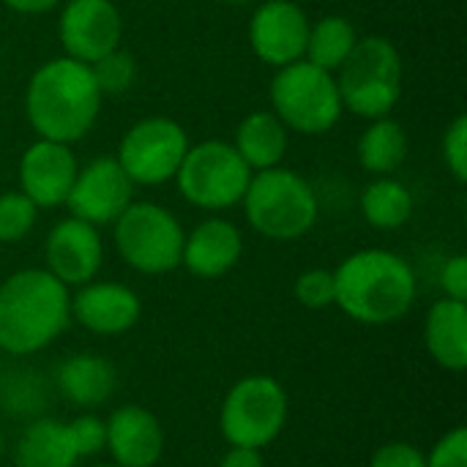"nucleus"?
I'll return each mask as SVG.
<instances>
[{"label": "nucleus", "instance_id": "f257e3e1", "mask_svg": "<svg viewBox=\"0 0 467 467\" xmlns=\"http://www.w3.org/2000/svg\"><path fill=\"white\" fill-rule=\"evenodd\" d=\"M101 90L88 63L74 57H49L27 79L25 118L36 137L74 145L85 140L101 112Z\"/></svg>", "mask_w": 467, "mask_h": 467}, {"label": "nucleus", "instance_id": "f03ea898", "mask_svg": "<svg viewBox=\"0 0 467 467\" xmlns=\"http://www.w3.org/2000/svg\"><path fill=\"white\" fill-rule=\"evenodd\" d=\"M339 306L361 326H391L402 320L419 296L413 265L391 249H358L334 268Z\"/></svg>", "mask_w": 467, "mask_h": 467}, {"label": "nucleus", "instance_id": "7ed1b4c3", "mask_svg": "<svg viewBox=\"0 0 467 467\" xmlns=\"http://www.w3.org/2000/svg\"><path fill=\"white\" fill-rule=\"evenodd\" d=\"M71 326V290L47 268H22L0 282V350L27 358Z\"/></svg>", "mask_w": 467, "mask_h": 467}, {"label": "nucleus", "instance_id": "20e7f679", "mask_svg": "<svg viewBox=\"0 0 467 467\" xmlns=\"http://www.w3.org/2000/svg\"><path fill=\"white\" fill-rule=\"evenodd\" d=\"M241 208L249 227L276 244H290L309 235L320 216L315 186L301 172L282 164L252 175Z\"/></svg>", "mask_w": 467, "mask_h": 467}, {"label": "nucleus", "instance_id": "39448f33", "mask_svg": "<svg viewBox=\"0 0 467 467\" xmlns=\"http://www.w3.org/2000/svg\"><path fill=\"white\" fill-rule=\"evenodd\" d=\"M334 77L345 112L364 120H375L391 115L400 104L405 66L391 38L364 36Z\"/></svg>", "mask_w": 467, "mask_h": 467}, {"label": "nucleus", "instance_id": "423d86ee", "mask_svg": "<svg viewBox=\"0 0 467 467\" xmlns=\"http://www.w3.org/2000/svg\"><path fill=\"white\" fill-rule=\"evenodd\" d=\"M268 99L271 112L287 126V131L304 137L328 134L345 115L337 77L306 57L276 68Z\"/></svg>", "mask_w": 467, "mask_h": 467}, {"label": "nucleus", "instance_id": "0eeeda50", "mask_svg": "<svg viewBox=\"0 0 467 467\" xmlns=\"http://www.w3.org/2000/svg\"><path fill=\"white\" fill-rule=\"evenodd\" d=\"M183 238L181 219L150 200H134L112 222V241L120 260L142 276H164L181 268Z\"/></svg>", "mask_w": 467, "mask_h": 467}, {"label": "nucleus", "instance_id": "6e6552de", "mask_svg": "<svg viewBox=\"0 0 467 467\" xmlns=\"http://www.w3.org/2000/svg\"><path fill=\"white\" fill-rule=\"evenodd\" d=\"M290 400L271 375H246L230 386L219 408V432L227 446L268 449L287 427Z\"/></svg>", "mask_w": 467, "mask_h": 467}, {"label": "nucleus", "instance_id": "1a4fd4ad", "mask_svg": "<svg viewBox=\"0 0 467 467\" xmlns=\"http://www.w3.org/2000/svg\"><path fill=\"white\" fill-rule=\"evenodd\" d=\"M252 175L254 172L238 156L233 142L205 140L189 145L175 172V186L189 205L208 213H222L241 205Z\"/></svg>", "mask_w": 467, "mask_h": 467}, {"label": "nucleus", "instance_id": "9d476101", "mask_svg": "<svg viewBox=\"0 0 467 467\" xmlns=\"http://www.w3.org/2000/svg\"><path fill=\"white\" fill-rule=\"evenodd\" d=\"M189 145V134L178 120L153 115L126 129L115 161L134 186H164L175 181Z\"/></svg>", "mask_w": 467, "mask_h": 467}, {"label": "nucleus", "instance_id": "9b49d317", "mask_svg": "<svg viewBox=\"0 0 467 467\" xmlns=\"http://www.w3.org/2000/svg\"><path fill=\"white\" fill-rule=\"evenodd\" d=\"M57 38L66 57L96 63L123 41V16L112 0H66L57 14Z\"/></svg>", "mask_w": 467, "mask_h": 467}, {"label": "nucleus", "instance_id": "f8f14e48", "mask_svg": "<svg viewBox=\"0 0 467 467\" xmlns=\"http://www.w3.org/2000/svg\"><path fill=\"white\" fill-rule=\"evenodd\" d=\"M134 189L137 186L120 170L115 156H99L79 167L66 197V208L74 219H82L101 230L134 202Z\"/></svg>", "mask_w": 467, "mask_h": 467}, {"label": "nucleus", "instance_id": "ddd939ff", "mask_svg": "<svg viewBox=\"0 0 467 467\" xmlns=\"http://www.w3.org/2000/svg\"><path fill=\"white\" fill-rule=\"evenodd\" d=\"M312 19L296 0H263L249 19V44L257 60L271 68L304 57Z\"/></svg>", "mask_w": 467, "mask_h": 467}, {"label": "nucleus", "instance_id": "4468645a", "mask_svg": "<svg viewBox=\"0 0 467 467\" xmlns=\"http://www.w3.org/2000/svg\"><path fill=\"white\" fill-rule=\"evenodd\" d=\"M77 172H79V161L74 156V148L41 137H36V142H30L22 150L16 164L19 192L38 211H52L66 205Z\"/></svg>", "mask_w": 467, "mask_h": 467}, {"label": "nucleus", "instance_id": "2eb2a0df", "mask_svg": "<svg viewBox=\"0 0 467 467\" xmlns=\"http://www.w3.org/2000/svg\"><path fill=\"white\" fill-rule=\"evenodd\" d=\"M104 265V241L99 227L66 216L44 238V268L68 290L82 287L99 276Z\"/></svg>", "mask_w": 467, "mask_h": 467}, {"label": "nucleus", "instance_id": "dca6fc26", "mask_svg": "<svg viewBox=\"0 0 467 467\" xmlns=\"http://www.w3.org/2000/svg\"><path fill=\"white\" fill-rule=\"evenodd\" d=\"M142 317L140 296L112 279H93L71 293V320L96 337L129 334Z\"/></svg>", "mask_w": 467, "mask_h": 467}, {"label": "nucleus", "instance_id": "f3484780", "mask_svg": "<svg viewBox=\"0 0 467 467\" xmlns=\"http://www.w3.org/2000/svg\"><path fill=\"white\" fill-rule=\"evenodd\" d=\"M118 467H156L164 454V427L142 405H120L107 419V449Z\"/></svg>", "mask_w": 467, "mask_h": 467}, {"label": "nucleus", "instance_id": "a211bd4d", "mask_svg": "<svg viewBox=\"0 0 467 467\" xmlns=\"http://www.w3.org/2000/svg\"><path fill=\"white\" fill-rule=\"evenodd\" d=\"M244 254V233L222 216H208L194 224L183 238L181 265L197 279L227 276Z\"/></svg>", "mask_w": 467, "mask_h": 467}, {"label": "nucleus", "instance_id": "6ab92c4d", "mask_svg": "<svg viewBox=\"0 0 467 467\" xmlns=\"http://www.w3.org/2000/svg\"><path fill=\"white\" fill-rule=\"evenodd\" d=\"M55 386L68 405L79 410H96L112 400L118 389V369L101 353H74L60 361Z\"/></svg>", "mask_w": 467, "mask_h": 467}, {"label": "nucleus", "instance_id": "aec40b11", "mask_svg": "<svg viewBox=\"0 0 467 467\" xmlns=\"http://www.w3.org/2000/svg\"><path fill=\"white\" fill-rule=\"evenodd\" d=\"M424 345L432 361L446 372L467 369V304L438 298L424 320Z\"/></svg>", "mask_w": 467, "mask_h": 467}, {"label": "nucleus", "instance_id": "412c9836", "mask_svg": "<svg viewBox=\"0 0 467 467\" xmlns=\"http://www.w3.org/2000/svg\"><path fill=\"white\" fill-rule=\"evenodd\" d=\"M233 148L252 172L271 170L285 161L290 148V131L271 109H254L238 123Z\"/></svg>", "mask_w": 467, "mask_h": 467}, {"label": "nucleus", "instance_id": "4be33fe9", "mask_svg": "<svg viewBox=\"0 0 467 467\" xmlns=\"http://www.w3.org/2000/svg\"><path fill=\"white\" fill-rule=\"evenodd\" d=\"M77 462L66 421L57 419H33L14 443V467H74Z\"/></svg>", "mask_w": 467, "mask_h": 467}, {"label": "nucleus", "instance_id": "5701e85b", "mask_svg": "<svg viewBox=\"0 0 467 467\" xmlns=\"http://www.w3.org/2000/svg\"><path fill=\"white\" fill-rule=\"evenodd\" d=\"M408 148L410 142H408L405 126L394 120L391 115H386V118L367 120V129L361 131L358 145H356V156L367 172L380 178V175L397 172L405 164Z\"/></svg>", "mask_w": 467, "mask_h": 467}, {"label": "nucleus", "instance_id": "b1692460", "mask_svg": "<svg viewBox=\"0 0 467 467\" xmlns=\"http://www.w3.org/2000/svg\"><path fill=\"white\" fill-rule=\"evenodd\" d=\"M358 205H361V216L369 227H375L380 233H391L410 222L413 192L402 181H397L391 175H380L372 183H367Z\"/></svg>", "mask_w": 467, "mask_h": 467}, {"label": "nucleus", "instance_id": "393cba45", "mask_svg": "<svg viewBox=\"0 0 467 467\" xmlns=\"http://www.w3.org/2000/svg\"><path fill=\"white\" fill-rule=\"evenodd\" d=\"M358 30L356 25L342 16V14H326L317 22L309 25V38H306V52L304 57L331 74L342 68V63L350 57V52L358 44Z\"/></svg>", "mask_w": 467, "mask_h": 467}, {"label": "nucleus", "instance_id": "a878e982", "mask_svg": "<svg viewBox=\"0 0 467 467\" xmlns=\"http://www.w3.org/2000/svg\"><path fill=\"white\" fill-rule=\"evenodd\" d=\"M90 71L101 96H123L137 82V60L123 47L101 55L96 63H90Z\"/></svg>", "mask_w": 467, "mask_h": 467}, {"label": "nucleus", "instance_id": "bb28decb", "mask_svg": "<svg viewBox=\"0 0 467 467\" xmlns=\"http://www.w3.org/2000/svg\"><path fill=\"white\" fill-rule=\"evenodd\" d=\"M38 222V208L19 192H0V244H19L33 233Z\"/></svg>", "mask_w": 467, "mask_h": 467}, {"label": "nucleus", "instance_id": "cd10ccee", "mask_svg": "<svg viewBox=\"0 0 467 467\" xmlns=\"http://www.w3.org/2000/svg\"><path fill=\"white\" fill-rule=\"evenodd\" d=\"M0 402L5 410L16 416L38 413L44 408V389L41 378L33 372H14L0 383Z\"/></svg>", "mask_w": 467, "mask_h": 467}, {"label": "nucleus", "instance_id": "c85d7f7f", "mask_svg": "<svg viewBox=\"0 0 467 467\" xmlns=\"http://www.w3.org/2000/svg\"><path fill=\"white\" fill-rule=\"evenodd\" d=\"M66 432L79 460L96 457L107 449V419H101L93 410H85L71 421H66Z\"/></svg>", "mask_w": 467, "mask_h": 467}, {"label": "nucleus", "instance_id": "c756f323", "mask_svg": "<svg viewBox=\"0 0 467 467\" xmlns=\"http://www.w3.org/2000/svg\"><path fill=\"white\" fill-rule=\"evenodd\" d=\"M296 301L304 309L320 312L334 306L337 298V287H334V271L328 268H306L304 274H298L296 285H293Z\"/></svg>", "mask_w": 467, "mask_h": 467}, {"label": "nucleus", "instance_id": "7c9ffc66", "mask_svg": "<svg viewBox=\"0 0 467 467\" xmlns=\"http://www.w3.org/2000/svg\"><path fill=\"white\" fill-rule=\"evenodd\" d=\"M443 161L457 183L467 181V115H457L443 134Z\"/></svg>", "mask_w": 467, "mask_h": 467}, {"label": "nucleus", "instance_id": "2f4dec72", "mask_svg": "<svg viewBox=\"0 0 467 467\" xmlns=\"http://www.w3.org/2000/svg\"><path fill=\"white\" fill-rule=\"evenodd\" d=\"M427 467H467V430L454 427L427 454Z\"/></svg>", "mask_w": 467, "mask_h": 467}, {"label": "nucleus", "instance_id": "473e14b6", "mask_svg": "<svg viewBox=\"0 0 467 467\" xmlns=\"http://www.w3.org/2000/svg\"><path fill=\"white\" fill-rule=\"evenodd\" d=\"M369 467H427V454L408 441H389L372 451Z\"/></svg>", "mask_w": 467, "mask_h": 467}, {"label": "nucleus", "instance_id": "72a5a7b5", "mask_svg": "<svg viewBox=\"0 0 467 467\" xmlns=\"http://www.w3.org/2000/svg\"><path fill=\"white\" fill-rule=\"evenodd\" d=\"M441 290L443 298H454V301H465L467 304V257L465 254H454L443 263L441 268Z\"/></svg>", "mask_w": 467, "mask_h": 467}, {"label": "nucleus", "instance_id": "f704fd0d", "mask_svg": "<svg viewBox=\"0 0 467 467\" xmlns=\"http://www.w3.org/2000/svg\"><path fill=\"white\" fill-rule=\"evenodd\" d=\"M219 467H265V460H263V451H257V449L230 446L222 454Z\"/></svg>", "mask_w": 467, "mask_h": 467}, {"label": "nucleus", "instance_id": "c9c22d12", "mask_svg": "<svg viewBox=\"0 0 467 467\" xmlns=\"http://www.w3.org/2000/svg\"><path fill=\"white\" fill-rule=\"evenodd\" d=\"M5 8L16 11V14H30V16H38V14H49L55 8H60L66 0H0Z\"/></svg>", "mask_w": 467, "mask_h": 467}, {"label": "nucleus", "instance_id": "e433bc0d", "mask_svg": "<svg viewBox=\"0 0 467 467\" xmlns=\"http://www.w3.org/2000/svg\"><path fill=\"white\" fill-rule=\"evenodd\" d=\"M224 5H233V8H241V5H249L252 0H222Z\"/></svg>", "mask_w": 467, "mask_h": 467}, {"label": "nucleus", "instance_id": "4c0bfd02", "mask_svg": "<svg viewBox=\"0 0 467 467\" xmlns=\"http://www.w3.org/2000/svg\"><path fill=\"white\" fill-rule=\"evenodd\" d=\"M3 454H5V438H3V432H0V460H3Z\"/></svg>", "mask_w": 467, "mask_h": 467}, {"label": "nucleus", "instance_id": "58836bf2", "mask_svg": "<svg viewBox=\"0 0 467 467\" xmlns=\"http://www.w3.org/2000/svg\"><path fill=\"white\" fill-rule=\"evenodd\" d=\"M90 467H118L115 462H96V465H90Z\"/></svg>", "mask_w": 467, "mask_h": 467}]
</instances>
